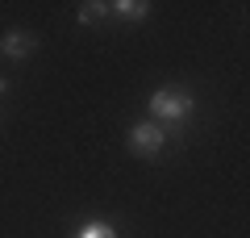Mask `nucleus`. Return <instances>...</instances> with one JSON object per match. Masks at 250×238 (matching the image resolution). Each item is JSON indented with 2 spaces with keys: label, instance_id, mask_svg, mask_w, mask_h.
<instances>
[{
  "label": "nucleus",
  "instance_id": "obj_1",
  "mask_svg": "<svg viewBox=\"0 0 250 238\" xmlns=\"http://www.w3.org/2000/svg\"><path fill=\"white\" fill-rule=\"evenodd\" d=\"M192 109H196V100H192L188 88H179V84H163V88L150 92V121H159L163 130L184 125L192 117Z\"/></svg>",
  "mask_w": 250,
  "mask_h": 238
},
{
  "label": "nucleus",
  "instance_id": "obj_2",
  "mask_svg": "<svg viewBox=\"0 0 250 238\" xmlns=\"http://www.w3.org/2000/svg\"><path fill=\"white\" fill-rule=\"evenodd\" d=\"M125 142H129L134 155H159V150L167 146V130H163L159 121H138V125H129Z\"/></svg>",
  "mask_w": 250,
  "mask_h": 238
},
{
  "label": "nucleus",
  "instance_id": "obj_3",
  "mask_svg": "<svg viewBox=\"0 0 250 238\" xmlns=\"http://www.w3.org/2000/svg\"><path fill=\"white\" fill-rule=\"evenodd\" d=\"M34 50H38V38L29 29H9V34L0 38V54L4 59H29Z\"/></svg>",
  "mask_w": 250,
  "mask_h": 238
},
{
  "label": "nucleus",
  "instance_id": "obj_4",
  "mask_svg": "<svg viewBox=\"0 0 250 238\" xmlns=\"http://www.w3.org/2000/svg\"><path fill=\"white\" fill-rule=\"evenodd\" d=\"M108 13L121 21H146L150 17V4L146 0H117V4H108Z\"/></svg>",
  "mask_w": 250,
  "mask_h": 238
},
{
  "label": "nucleus",
  "instance_id": "obj_5",
  "mask_svg": "<svg viewBox=\"0 0 250 238\" xmlns=\"http://www.w3.org/2000/svg\"><path fill=\"white\" fill-rule=\"evenodd\" d=\"M108 17V4H100V0H88V4H80V25H96V21Z\"/></svg>",
  "mask_w": 250,
  "mask_h": 238
},
{
  "label": "nucleus",
  "instance_id": "obj_6",
  "mask_svg": "<svg viewBox=\"0 0 250 238\" xmlns=\"http://www.w3.org/2000/svg\"><path fill=\"white\" fill-rule=\"evenodd\" d=\"M75 238H117V230L108 226V221H83V226L75 230Z\"/></svg>",
  "mask_w": 250,
  "mask_h": 238
},
{
  "label": "nucleus",
  "instance_id": "obj_7",
  "mask_svg": "<svg viewBox=\"0 0 250 238\" xmlns=\"http://www.w3.org/2000/svg\"><path fill=\"white\" fill-rule=\"evenodd\" d=\"M9 96V79H0V100Z\"/></svg>",
  "mask_w": 250,
  "mask_h": 238
}]
</instances>
